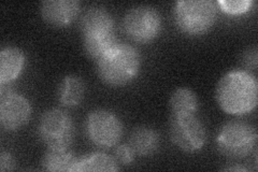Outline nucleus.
I'll return each mask as SVG.
<instances>
[{"instance_id":"f257e3e1","label":"nucleus","mask_w":258,"mask_h":172,"mask_svg":"<svg viewBox=\"0 0 258 172\" xmlns=\"http://www.w3.org/2000/svg\"><path fill=\"white\" fill-rule=\"evenodd\" d=\"M215 98L220 108L232 116L251 113L258 102V82L246 70H231L217 82Z\"/></svg>"},{"instance_id":"f03ea898","label":"nucleus","mask_w":258,"mask_h":172,"mask_svg":"<svg viewBox=\"0 0 258 172\" xmlns=\"http://www.w3.org/2000/svg\"><path fill=\"white\" fill-rule=\"evenodd\" d=\"M80 29L84 51L96 62L116 44L114 20L102 7L88 8L81 18Z\"/></svg>"},{"instance_id":"7ed1b4c3","label":"nucleus","mask_w":258,"mask_h":172,"mask_svg":"<svg viewBox=\"0 0 258 172\" xmlns=\"http://www.w3.org/2000/svg\"><path fill=\"white\" fill-rule=\"evenodd\" d=\"M141 64V54L135 46L116 43L97 61V73L104 84L124 86L139 75Z\"/></svg>"},{"instance_id":"20e7f679","label":"nucleus","mask_w":258,"mask_h":172,"mask_svg":"<svg viewBox=\"0 0 258 172\" xmlns=\"http://www.w3.org/2000/svg\"><path fill=\"white\" fill-rule=\"evenodd\" d=\"M217 4L212 0H180L174 4L173 16L177 28L188 36H201L216 21Z\"/></svg>"},{"instance_id":"39448f33","label":"nucleus","mask_w":258,"mask_h":172,"mask_svg":"<svg viewBox=\"0 0 258 172\" xmlns=\"http://www.w3.org/2000/svg\"><path fill=\"white\" fill-rule=\"evenodd\" d=\"M256 128L243 121H229L220 128L215 142L225 157L242 159L247 157L257 144Z\"/></svg>"},{"instance_id":"423d86ee","label":"nucleus","mask_w":258,"mask_h":172,"mask_svg":"<svg viewBox=\"0 0 258 172\" xmlns=\"http://www.w3.org/2000/svg\"><path fill=\"white\" fill-rule=\"evenodd\" d=\"M75 135L74 120L60 109L46 110L39 120L38 136L47 147H70Z\"/></svg>"},{"instance_id":"0eeeda50","label":"nucleus","mask_w":258,"mask_h":172,"mask_svg":"<svg viewBox=\"0 0 258 172\" xmlns=\"http://www.w3.org/2000/svg\"><path fill=\"white\" fill-rule=\"evenodd\" d=\"M161 16L154 7L140 5L128 10L124 16L123 26L127 36L139 43L155 40L161 31Z\"/></svg>"},{"instance_id":"6e6552de","label":"nucleus","mask_w":258,"mask_h":172,"mask_svg":"<svg viewBox=\"0 0 258 172\" xmlns=\"http://www.w3.org/2000/svg\"><path fill=\"white\" fill-rule=\"evenodd\" d=\"M169 135L171 141L186 153L200 151L207 140L206 127L196 114L171 116L169 121Z\"/></svg>"},{"instance_id":"1a4fd4ad","label":"nucleus","mask_w":258,"mask_h":172,"mask_svg":"<svg viewBox=\"0 0 258 172\" xmlns=\"http://www.w3.org/2000/svg\"><path fill=\"white\" fill-rule=\"evenodd\" d=\"M123 124L114 113L97 109L86 119V133L90 140L97 146L109 149L116 145L123 136Z\"/></svg>"},{"instance_id":"9d476101","label":"nucleus","mask_w":258,"mask_h":172,"mask_svg":"<svg viewBox=\"0 0 258 172\" xmlns=\"http://www.w3.org/2000/svg\"><path fill=\"white\" fill-rule=\"evenodd\" d=\"M31 117V105L26 97L10 89L2 88L0 95V124L8 132L25 126Z\"/></svg>"},{"instance_id":"9b49d317","label":"nucleus","mask_w":258,"mask_h":172,"mask_svg":"<svg viewBox=\"0 0 258 172\" xmlns=\"http://www.w3.org/2000/svg\"><path fill=\"white\" fill-rule=\"evenodd\" d=\"M80 9L78 0H45L40 5L42 19L55 27L70 25L77 19Z\"/></svg>"},{"instance_id":"f8f14e48","label":"nucleus","mask_w":258,"mask_h":172,"mask_svg":"<svg viewBox=\"0 0 258 172\" xmlns=\"http://www.w3.org/2000/svg\"><path fill=\"white\" fill-rule=\"evenodd\" d=\"M25 65V54L20 47L8 45L0 51V83H10L19 78Z\"/></svg>"},{"instance_id":"ddd939ff","label":"nucleus","mask_w":258,"mask_h":172,"mask_svg":"<svg viewBox=\"0 0 258 172\" xmlns=\"http://www.w3.org/2000/svg\"><path fill=\"white\" fill-rule=\"evenodd\" d=\"M129 145L136 156L149 157L154 155L159 147V135L155 129L147 126L137 127L129 138Z\"/></svg>"},{"instance_id":"4468645a","label":"nucleus","mask_w":258,"mask_h":172,"mask_svg":"<svg viewBox=\"0 0 258 172\" xmlns=\"http://www.w3.org/2000/svg\"><path fill=\"white\" fill-rule=\"evenodd\" d=\"M79 157L70 147H47L42 160L41 168L44 171H75Z\"/></svg>"},{"instance_id":"2eb2a0df","label":"nucleus","mask_w":258,"mask_h":172,"mask_svg":"<svg viewBox=\"0 0 258 172\" xmlns=\"http://www.w3.org/2000/svg\"><path fill=\"white\" fill-rule=\"evenodd\" d=\"M85 95L84 82L80 77L69 75L63 77L57 88V99L67 108H74L82 102Z\"/></svg>"},{"instance_id":"dca6fc26","label":"nucleus","mask_w":258,"mask_h":172,"mask_svg":"<svg viewBox=\"0 0 258 172\" xmlns=\"http://www.w3.org/2000/svg\"><path fill=\"white\" fill-rule=\"evenodd\" d=\"M198 106V97L188 87L176 88L171 94L170 100H169V108H170L171 116L196 114Z\"/></svg>"},{"instance_id":"f3484780","label":"nucleus","mask_w":258,"mask_h":172,"mask_svg":"<svg viewBox=\"0 0 258 172\" xmlns=\"http://www.w3.org/2000/svg\"><path fill=\"white\" fill-rule=\"evenodd\" d=\"M117 161L109 156L108 154L101 152H95L79 157L78 163L75 168V172L82 171H117Z\"/></svg>"},{"instance_id":"a211bd4d","label":"nucleus","mask_w":258,"mask_h":172,"mask_svg":"<svg viewBox=\"0 0 258 172\" xmlns=\"http://www.w3.org/2000/svg\"><path fill=\"white\" fill-rule=\"evenodd\" d=\"M216 4L224 12L228 14L245 13L254 5L252 0H220Z\"/></svg>"},{"instance_id":"6ab92c4d","label":"nucleus","mask_w":258,"mask_h":172,"mask_svg":"<svg viewBox=\"0 0 258 172\" xmlns=\"http://www.w3.org/2000/svg\"><path fill=\"white\" fill-rule=\"evenodd\" d=\"M136 154L129 144L118 145L115 150V160L117 163H122L124 166H128L134 161Z\"/></svg>"},{"instance_id":"aec40b11","label":"nucleus","mask_w":258,"mask_h":172,"mask_svg":"<svg viewBox=\"0 0 258 172\" xmlns=\"http://www.w3.org/2000/svg\"><path fill=\"white\" fill-rule=\"evenodd\" d=\"M15 169V160L12 155L7 152L3 151L0 154V170L2 171H11Z\"/></svg>"},{"instance_id":"412c9836","label":"nucleus","mask_w":258,"mask_h":172,"mask_svg":"<svg viewBox=\"0 0 258 172\" xmlns=\"http://www.w3.org/2000/svg\"><path fill=\"white\" fill-rule=\"evenodd\" d=\"M243 61L246 64V66L248 68L256 69L257 66V50L256 47L251 48V50L247 51L244 56H243Z\"/></svg>"},{"instance_id":"4be33fe9","label":"nucleus","mask_w":258,"mask_h":172,"mask_svg":"<svg viewBox=\"0 0 258 172\" xmlns=\"http://www.w3.org/2000/svg\"><path fill=\"white\" fill-rule=\"evenodd\" d=\"M223 170H228V171H246L243 167H228V168H223Z\"/></svg>"}]
</instances>
